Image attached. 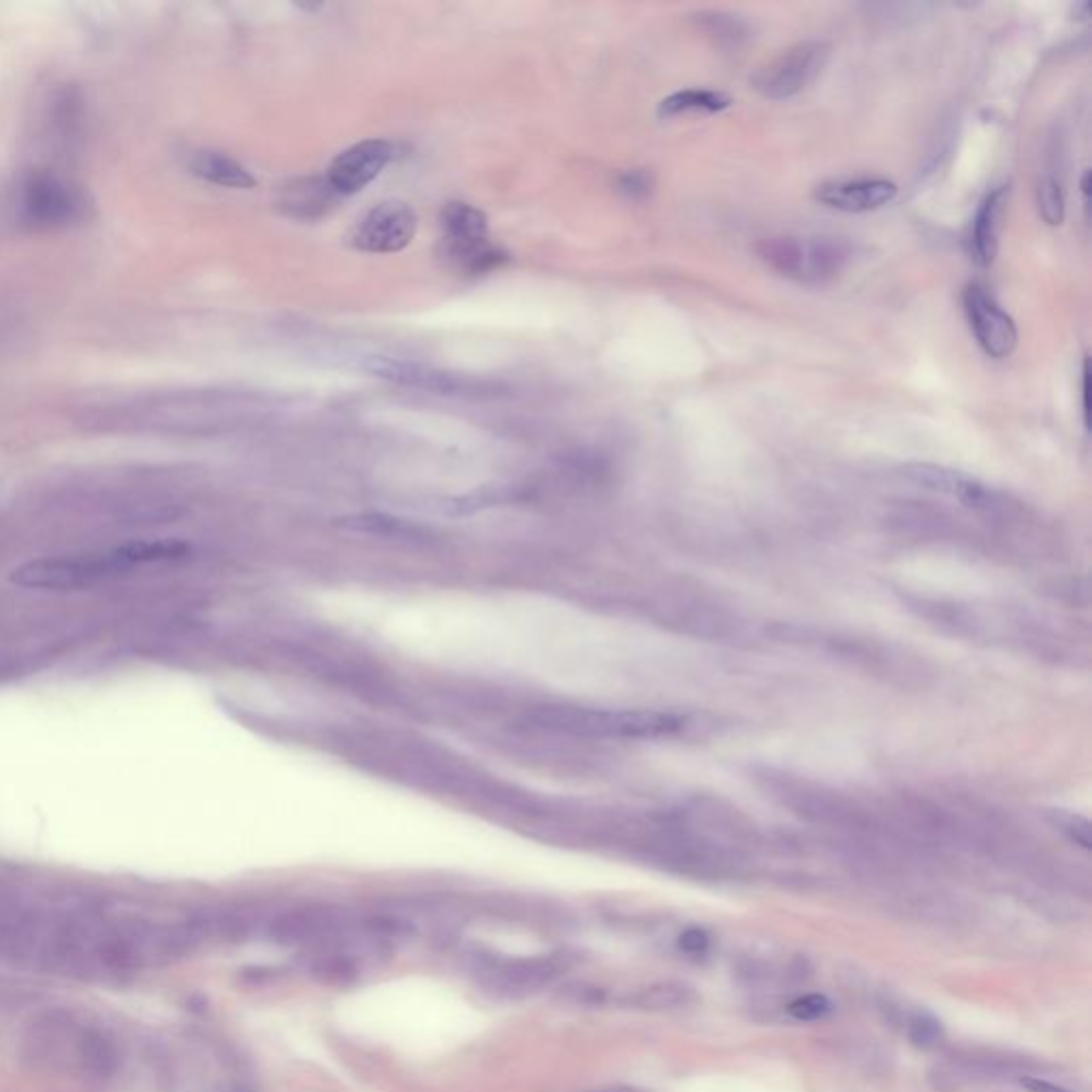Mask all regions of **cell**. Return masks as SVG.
Instances as JSON below:
<instances>
[{
    "instance_id": "20",
    "label": "cell",
    "mask_w": 1092,
    "mask_h": 1092,
    "mask_svg": "<svg viewBox=\"0 0 1092 1092\" xmlns=\"http://www.w3.org/2000/svg\"><path fill=\"white\" fill-rule=\"evenodd\" d=\"M696 24L709 36V39L715 41V45L726 47V49L740 47L751 34L749 24L745 20H740L738 15L724 13V11H700L696 15Z\"/></svg>"
},
{
    "instance_id": "19",
    "label": "cell",
    "mask_w": 1092,
    "mask_h": 1092,
    "mask_svg": "<svg viewBox=\"0 0 1092 1092\" xmlns=\"http://www.w3.org/2000/svg\"><path fill=\"white\" fill-rule=\"evenodd\" d=\"M71 1017L67 1013H47L36 1022L28 1035L30 1057L36 1061H51L65 1042L71 1038Z\"/></svg>"
},
{
    "instance_id": "26",
    "label": "cell",
    "mask_w": 1092,
    "mask_h": 1092,
    "mask_svg": "<svg viewBox=\"0 0 1092 1092\" xmlns=\"http://www.w3.org/2000/svg\"><path fill=\"white\" fill-rule=\"evenodd\" d=\"M1038 203H1040V214L1050 227L1063 225V220H1065V193H1063V187H1061V181L1057 177L1048 175V177L1042 179L1040 189H1038Z\"/></svg>"
},
{
    "instance_id": "1",
    "label": "cell",
    "mask_w": 1092,
    "mask_h": 1092,
    "mask_svg": "<svg viewBox=\"0 0 1092 1092\" xmlns=\"http://www.w3.org/2000/svg\"><path fill=\"white\" fill-rule=\"evenodd\" d=\"M760 261L774 273L801 284H826L849 263V246L837 237L772 235L755 244Z\"/></svg>"
},
{
    "instance_id": "10",
    "label": "cell",
    "mask_w": 1092,
    "mask_h": 1092,
    "mask_svg": "<svg viewBox=\"0 0 1092 1092\" xmlns=\"http://www.w3.org/2000/svg\"><path fill=\"white\" fill-rule=\"evenodd\" d=\"M395 158V145L386 139H367L344 150L327 169V184L336 195H355L369 187Z\"/></svg>"
},
{
    "instance_id": "31",
    "label": "cell",
    "mask_w": 1092,
    "mask_h": 1092,
    "mask_svg": "<svg viewBox=\"0 0 1092 1092\" xmlns=\"http://www.w3.org/2000/svg\"><path fill=\"white\" fill-rule=\"evenodd\" d=\"M709 946H711V939L702 929H688L679 937V948L690 956L707 954Z\"/></svg>"
},
{
    "instance_id": "6",
    "label": "cell",
    "mask_w": 1092,
    "mask_h": 1092,
    "mask_svg": "<svg viewBox=\"0 0 1092 1092\" xmlns=\"http://www.w3.org/2000/svg\"><path fill=\"white\" fill-rule=\"evenodd\" d=\"M416 225V214L408 203L382 201L357 222L350 242L357 250L372 254L399 252L412 242Z\"/></svg>"
},
{
    "instance_id": "16",
    "label": "cell",
    "mask_w": 1092,
    "mask_h": 1092,
    "mask_svg": "<svg viewBox=\"0 0 1092 1092\" xmlns=\"http://www.w3.org/2000/svg\"><path fill=\"white\" fill-rule=\"evenodd\" d=\"M698 990L688 982H677V979L649 984L625 998L629 1007L642 1011H679L698 1005Z\"/></svg>"
},
{
    "instance_id": "15",
    "label": "cell",
    "mask_w": 1092,
    "mask_h": 1092,
    "mask_svg": "<svg viewBox=\"0 0 1092 1092\" xmlns=\"http://www.w3.org/2000/svg\"><path fill=\"white\" fill-rule=\"evenodd\" d=\"M189 169L193 175L206 179L210 184H216V187L239 189V191H250L256 187V179L242 162H237L235 158L216 150L195 152L189 160Z\"/></svg>"
},
{
    "instance_id": "27",
    "label": "cell",
    "mask_w": 1092,
    "mask_h": 1092,
    "mask_svg": "<svg viewBox=\"0 0 1092 1092\" xmlns=\"http://www.w3.org/2000/svg\"><path fill=\"white\" fill-rule=\"evenodd\" d=\"M787 1013L799 1022H818L832 1013V1001L826 994H805L787 1005Z\"/></svg>"
},
{
    "instance_id": "24",
    "label": "cell",
    "mask_w": 1092,
    "mask_h": 1092,
    "mask_svg": "<svg viewBox=\"0 0 1092 1092\" xmlns=\"http://www.w3.org/2000/svg\"><path fill=\"white\" fill-rule=\"evenodd\" d=\"M336 197V193H333L329 189V184L325 181H314L310 184V187H306V181H299L297 189H292L288 199L284 206L292 210L294 216H317L319 218V210L329 206V199Z\"/></svg>"
},
{
    "instance_id": "7",
    "label": "cell",
    "mask_w": 1092,
    "mask_h": 1092,
    "mask_svg": "<svg viewBox=\"0 0 1092 1092\" xmlns=\"http://www.w3.org/2000/svg\"><path fill=\"white\" fill-rule=\"evenodd\" d=\"M558 975V962L551 958H506L489 960L478 969L480 986L502 1001H519L547 988Z\"/></svg>"
},
{
    "instance_id": "30",
    "label": "cell",
    "mask_w": 1092,
    "mask_h": 1092,
    "mask_svg": "<svg viewBox=\"0 0 1092 1092\" xmlns=\"http://www.w3.org/2000/svg\"><path fill=\"white\" fill-rule=\"evenodd\" d=\"M619 191L629 199H642L651 193V175L646 171H627L619 177Z\"/></svg>"
},
{
    "instance_id": "3",
    "label": "cell",
    "mask_w": 1092,
    "mask_h": 1092,
    "mask_svg": "<svg viewBox=\"0 0 1092 1092\" xmlns=\"http://www.w3.org/2000/svg\"><path fill=\"white\" fill-rule=\"evenodd\" d=\"M442 254L464 273H487L506 261V252L491 244L487 216L468 203L442 210Z\"/></svg>"
},
{
    "instance_id": "14",
    "label": "cell",
    "mask_w": 1092,
    "mask_h": 1092,
    "mask_svg": "<svg viewBox=\"0 0 1092 1092\" xmlns=\"http://www.w3.org/2000/svg\"><path fill=\"white\" fill-rule=\"evenodd\" d=\"M1007 199L1009 187H998L979 203L971 231V254L979 267H990L994 263Z\"/></svg>"
},
{
    "instance_id": "32",
    "label": "cell",
    "mask_w": 1092,
    "mask_h": 1092,
    "mask_svg": "<svg viewBox=\"0 0 1092 1092\" xmlns=\"http://www.w3.org/2000/svg\"><path fill=\"white\" fill-rule=\"evenodd\" d=\"M1017 1084H1020L1026 1092H1076V1090H1071V1088H1067L1063 1084H1057V1082L1042 1078L1040 1073H1028V1076L1017 1078Z\"/></svg>"
},
{
    "instance_id": "11",
    "label": "cell",
    "mask_w": 1092,
    "mask_h": 1092,
    "mask_svg": "<svg viewBox=\"0 0 1092 1092\" xmlns=\"http://www.w3.org/2000/svg\"><path fill=\"white\" fill-rule=\"evenodd\" d=\"M902 476L909 483L941 495H948L962 506L973 510H996L1003 506V497L992 487L984 485L965 472L933 464H912L902 468Z\"/></svg>"
},
{
    "instance_id": "18",
    "label": "cell",
    "mask_w": 1092,
    "mask_h": 1092,
    "mask_svg": "<svg viewBox=\"0 0 1092 1092\" xmlns=\"http://www.w3.org/2000/svg\"><path fill=\"white\" fill-rule=\"evenodd\" d=\"M732 105V99L724 92L688 88L675 92L659 103V116L673 118L683 114H719Z\"/></svg>"
},
{
    "instance_id": "29",
    "label": "cell",
    "mask_w": 1092,
    "mask_h": 1092,
    "mask_svg": "<svg viewBox=\"0 0 1092 1092\" xmlns=\"http://www.w3.org/2000/svg\"><path fill=\"white\" fill-rule=\"evenodd\" d=\"M558 998H562V1001L566 1003H574V1005H598L602 1003V990L596 988V986H589V984H583V982H572V984H566L558 990Z\"/></svg>"
},
{
    "instance_id": "12",
    "label": "cell",
    "mask_w": 1092,
    "mask_h": 1092,
    "mask_svg": "<svg viewBox=\"0 0 1092 1092\" xmlns=\"http://www.w3.org/2000/svg\"><path fill=\"white\" fill-rule=\"evenodd\" d=\"M898 195V187L890 179L881 177H862V179H843V181H830L818 189V201L824 206L849 212V214H862V212H875L881 210L887 203H892Z\"/></svg>"
},
{
    "instance_id": "35",
    "label": "cell",
    "mask_w": 1092,
    "mask_h": 1092,
    "mask_svg": "<svg viewBox=\"0 0 1092 1092\" xmlns=\"http://www.w3.org/2000/svg\"><path fill=\"white\" fill-rule=\"evenodd\" d=\"M591 1092H653L649 1088H640V1086H608V1088H602V1090H591Z\"/></svg>"
},
{
    "instance_id": "33",
    "label": "cell",
    "mask_w": 1092,
    "mask_h": 1092,
    "mask_svg": "<svg viewBox=\"0 0 1092 1092\" xmlns=\"http://www.w3.org/2000/svg\"><path fill=\"white\" fill-rule=\"evenodd\" d=\"M277 977H280V975H277V971L265 969V967H250V969L242 971V979L250 986H269V984L275 982Z\"/></svg>"
},
{
    "instance_id": "36",
    "label": "cell",
    "mask_w": 1092,
    "mask_h": 1092,
    "mask_svg": "<svg viewBox=\"0 0 1092 1092\" xmlns=\"http://www.w3.org/2000/svg\"><path fill=\"white\" fill-rule=\"evenodd\" d=\"M1080 187H1082V195H1084V199L1088 201V191H1090V171H1084V177H1082V184H1080Z\"/></svg>"
},
{
    "instance_id": "34",
    "label": "cell",
    "mask_w": 1092,
    "mask_h": 1092,
    "mask_svg": "<svg viewBox=\"0 0 1092 1092\" xmlns=\"http://www.w3.org/2000/svg\"><path fill=\"white\" fill-rule=\"evenodd\" d=\"M1090 372H1088V361H1084V369H1082V408H1084V418H1086V424H1088V393H1090Z\"/></svg>"
},
{
    "instance_id": "8",
    "label": "cell",
    "mask_w": 1092,
    "mask_h": 1092,
    "mask_svg": "<svg viewBox=\"0 0 1092 1092\" xmlns=\"http://www.w3.org/2000/svg\"><path fill=\"white\" fill-rule=\"evenodd\" d=\"M126 570L120 555L107 553L97 560H41L15 570L13 583L22 587H47V589H73Z\"/></svg>"
},
{
    "instance_id": "28",
    "label": "cell",
    "mask_w": 1092,
    "mask_h": 1092,
    "mask_svg": "<svg viewBox=\"0 0 1092 1092\" xmlns=\"http://www.w3.org/2000/svg\"><path fill=\"white\" fill-rule=\"evenodd\" d=\"M1052 822L1063 832V835L1069 837V841L1080 845L1082 849H1090V824L1086 818L1076 816V813H1067V811H1054Z\"/></svg>"
},
{
    "instance_id": "23",
    "label": "cell",
    "mask_w": 1092,
    "mask_h": 1092,
    "mask_svg": "<svg viewBox=\"0 0 1092 1092\" xmlns=\"http://www.w3.org/2000/svg\"><path fill=\"white\" fill-rule=\"evenodd\" d=\"M321 931H325L323 920L308 914H292L275 924L273 939L282 946H299V943L312 941L314 935Z\"/></svg>"
},
{
    "instance_id": "21",
    "label": "cell",
    "mask_w": 1092,
    "mask_h": 1092,
    "mask_svg": "<svg viewBox=\"0 0 1092 1092\" xmlns=\"http://www.w3.org/2000/svg\"><path fill=\"white\" fill-rule=\"evenodd\" d=\"M120 560L126 564V568L139 566V564H158V562H173L187 555L189 547L177 540H156V542H128L116 549Z\"/></svg>"
},
{
    "instance_id": "13",
    "label": "cell",
    "mask_w": 1092,
    "mask_h": 1092,
    "mask_svg": "<svg viewBox=\"0 0 1092 1092\" xmlns=\"http://www.w3.org/2000/svg\"><path fill=\"white\" fill-rule=\"evenodd\" d=\"M363 369L367 374L376 378H382L393 384L414 386V388H428V391L436 393H459L464 391L466 384L461 378L438 372L428 365H420L414 361H403L393 357H369L363 361Z\"/></svg>"
},
{
    "instance_id": "2",
    "label": "cell",
    "mask_w": 1092,
    "mask_h": 1092,
    "mask_svg": "<svg viewBox=\"0 0 1092 1092\" xmlns=\"http://www.w3.org/2000/svg\"><path fill=\"white\" fill-rule=\"evenodd\" d=\"M90 210L92 203L78 184L55 173H32L17 191V222L32 231L69 229L84 222Z\"/></svg>"
},
{
    "instance_id": "17",
    "label": "cell",
    "mask_w": 1092,
    "mask_h": 1092,
    "mask_svg": "<svg viewBox=\"0 0 1092 1092\" xmlns=\"http://www.w3.org/2000/svg\"><path fill=\"white\" fill-rule=\"evenodd\" d=\"M78 1059L92 1076L109 1078L120 1067V1052L114 1040L101 1030H86L78 1038Z\"/></svg>"
},
{
    "instance_id": "9",
    "label": "cell",
    "mask_w": 1092,
    "mask_h": 1092,
    "mask_svg": "<svg viewBox=\"0 0 1092 1092\" xmlns=\"http://www.w3.org/2000/svg\"><path fill=\"white\" fill-rule=\"evenodd\" d=\"M962 304L973 336L984 353L992 359H1007L1017 346V329L1009 314L982 284H969L962 292Z\"/></svg>"
},
{
    "instance_id": "22",
    "label": "cell",
    "mask_w": 1092,
    "mask_h": 1092,
    "mask_svg": "<svg viewBox=\"0 0 1092 1092\" xmlns=\"http://www.w3.org/2000/svg\"><path fill=\"white\" fill-rule=\"evenodd\" d=\"M310 973L319 984L333 986V988H344L348 984H353L357 977L353 958L344 954H329V956L314 960Z\"/></svg>"
},
{
    "instance_id": "5",
    "label": "cell",
    "mask_w": 1092,
    "mask_h": 1092,
    "mask_svg": "<svg viewBox=\"0 0 1092 1092\" xmlns=\"http://www.w3.org/2000/svg\"><path fill=\"white\" fill-rule=\"evenodd\" d=\"M830 53L832 45L826 41L796 43L755 73L753 88L768 101H787L822 76Z\"/></svg>"
},
{
    "instance_id": "4",
    "label": "cell",
    "mask_w": 1092,
    "mask_h": 1092,
    "mask_svg": "<svg viewBox=\"0 0 1092 1092\" xmlns=\"http://www.w3.org/2000/svg\"><path fill=\"white\" fill-rule=\"evenodd\" d=\"M551 724L560 730L606 738H659L685 728V717L661 711H589L558 713Z\"/></svg>"
},
{
    "instance_id": "25",
    "label": "cell",
    "mask_w": 1092,
    "mask_h": 1092,
    "mask_svg": "<svg viewBox=\"0 0 1092 1092\" xmlns=\"http://www.w3.org/2000/svg\"><path fill=\"white\" fill-rule=\"evenodd\" d=\"M906 1038L920 1050H935L946 1040V1030L929 1011H916L906 1017Z\"/></svg>"
}]
</instances>
